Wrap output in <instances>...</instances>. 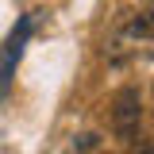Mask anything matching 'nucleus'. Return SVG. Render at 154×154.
Returning <instances> with one entry per match:
<instances>
[{"mask_svg":"<svg viewBox=\"0 0 154 154\" xmlns=\"http://www.w3.org/2000/svg\"><path fill=\"white\" fill-rule=\"evenodd\" d=\"M112 131L119 135V139H131L135 131H139V119H143V96H139V89L135 85H123L119 93L112 96Z\"/></svg>","mask_w":154,"mask_h":154,"instance_id":"1","label":"nucleus"},{"mask_svg":"<svg viewBox=\"0 0 154 154\" xmlns=\"http://www.w3.org/2000/svg\"><path fill=\"white\" fill-rule=\"evenodd\" d=\"M127 35H135V38L154 35V12H143V16H135L131 23H127Z\"/></svg>","mask_w":154,"mask_h":154,"instance_id":"2","label":"nucleus"},{"mask_svg":"<svg viewBox=\"0 0 154 154\" xmlns=\"http://www.w3.org/2000/svg\"><path fill=\"white\" fill-rule=\"evenodd\" d=\"M127 154H154V139H139V143H131Z\"/></svg>","mask_w":154,"mask_h":154,"instance_id":"3","label":"nucleus"},{"mask_svg":"<svg viewBox=\"0 0 154 154\" xmlns=\"http://www.w3.org/2000/svg\"><path fill=\"white\" fill-rule=\"evenodd\" d=\"M96 146V135H81V139H77V150H93Z\"/></svg>","mask_w":154,"mask_h":154,"instance_id":"4","label":"nucleus"}]
</instances>
